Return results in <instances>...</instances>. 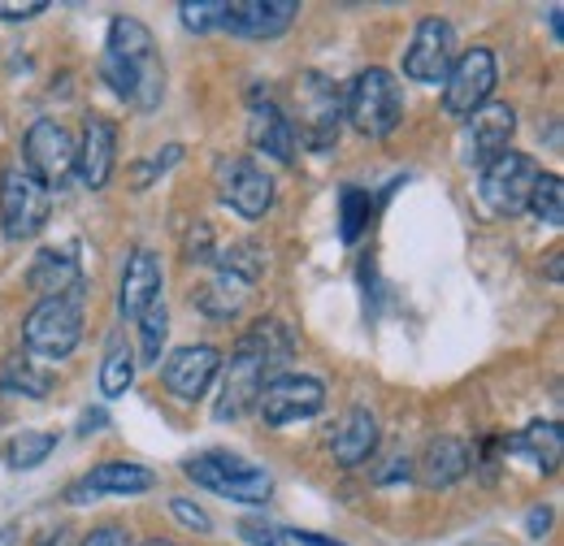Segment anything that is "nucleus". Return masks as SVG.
Returning <instances> with one entry per match:
<instances>
[{
	"instance_id": "obj_1",
	"label": "nucleus",
	"mask_w": 564,
	"mask_h": 546,
	"mask_svg": "<svg viewBox=\"0 0 564 546\" xmlns=\"http://www.w3.org/2000/svg\"><path fill=\"white\" fill-rule=\"evenodd\" d=\"M295 351V335L265 317L257 321L252 330H243L235 351H230V364H221V391H217V404H213V416L217 421H239L248 408H257V395L265 386V373L274 364H286Z\"/></svg>"
},
{
	"instance_id": "obj_2",
	"label": "nucleus",
	"mask_w": 564,
	"mask_h": 546,
	"mask_svg": "<svg viewBox=\"0 0 564 546\" xmlns=\"http://www.w3.org/2000/svg\"><path fill=\"white\" fill-rule=\"evenodd\" d=\"M105 83L135 109H156L165 96V66L156 53L152 31L140 18L118 13L109 22V40H105V57H100Z\"/></svg>"
},
{
	"instance_id": "obj_3",
	"label": "nucleus",
	"mask_w": 564,
	"mask_h": 546,
	"mask_svg": "<svg viewBox=\"0 0 564 546\" xmlns=\"http://www.w3.org/2000/svg\"><path fill=\"white\" fill-rule=\"evenodd\" d=\"M344 113L365 139H387L395 135V127L404 122V91L395 83V74L382 66L360 69L348 87Z\"/></svg>"
},
{
	"instance_id": "obj_4",
	"label": "nucleus",
	"mask_w": 564,
	"mask_h": 546,
	"mask_svg": "<svg viewBox=\"0 0 564 546\" xmlns=\"http://www.w3.org/2000/svg\"><path fill=\"white\" fill-rule=\"evenodd\" d=\"M339 122H344V96H339V87H335L326 74L304 69L300 83H295V122H291L295 148H300V143L313 148V152L335 148Z\"/></svg>"
},
{
	"instance_id": "obj_5",
	"label": "nucleus",
	"mask_w": 564,
	"mask_h": 546,
	"mask_svg": "<svg viewBox=\"0 0 564 546\" xmlns=\"http://www.w3.org/2000/svg\"><path fill=\"white\" fill-rule=\"evenodd\" d=\"M22 342L31 356L66 360L83 342V286H74L70 295H57V299H40L22 321Z\"/></svg>"
},
{
	"instance_id": "obj_6",
	"label": "nucleus",
	"mask_w": 564,
	"mask_h": 546,
	"mask_svg": "<svg viewBox=\"0 0 564 546\" xmlns=\"http://www.w3.org/2000/svg\"><path fill=\"white\" fill-rule=\"evenodd\" d=\"M183 473L205 485L221 499H235V503H265L274 494V478L261 469V465H248L243 456H230V451H200L183 465Z\"/></svg>"
},
{
	"instance_id": "obj_7",
	"label": "nucleus",
	"mask_w": 564,
	"mask_h": 546,
	"mask_svg": "<svg viewBox=\"0 0 564 546\" xmlns=\"http://www.w3.org/2000/svg\"><path fill=\"white\" fill-rule=\"evenodd\" d=\"M48 212H53V192L22 161L0 174V221H4V239H13V243L35 239L48 226Z\"/></svg>"
},
{
	"instance_id": "obj_8",
	"label": "nucleus",
	"mask_w": 564,
	"mask_h": 546,
	"mask_svg": "<svg viewBox=\"0 0 564 546\" xmlns=\"http://www.w3.org/2000/svg\"><path fill=\"white\" fill-rule=\"evenodd\" d=\"M499 83V66H495L491 48H469L456 53V66L443 78V109L452 118H474L482 105H491V91Z\"/></svg>"
},
{
	"instance_id": "obj_9",
	"label": "nucleus",
	"mask_w": 564,
	"mask_h": 546,
	"mask_svg": "<svg viewBox=\"0 0 564 546\" xmlns=\"http://www.w3.org/2000/svg\"><path fill=\"white\" fill-rule=\"evenodd\" d=\"M213 183H217V196L221 205L235 208L239 217L257 221L265 217L274 205V178L252 161V156H221L213 165Z\"/></svg>"
},
{
	"instance_id": "obj_10",
	"label": "nucleus",
	"mask_w": 564,
	"mask_h": 546,
	"mask_svg": "<svg viewBox=\"0 0 564 546\" xmlns=\"http://www.w3.org/2000/svg\"><path fill=\"white\" fill-rule=\"evenodd\" d=\"M539 174L543 170L534 165V156L508 148V152L495 156L491 165H482V200L499 217H517V212L530 208V192H534Z\"/></svg>"
},
{
	"instance_id": "obj_11",
	"label": "nucleus",
	"mask_w": 564,
	"mask_h": 546,
	"mask_svg": "<svg viewBox=\"0 0 564 546\" xmlns=\"http://www.w3.org/2000/svg\"><path fill=\"white\" fill-rule=\"evenodd\" d=\"M22 152H26L22 165H26L48 192H62V187L70 183L74 161H78V143H74V135L62 122L40 118V122L26 131V139H22Z\"/></svg>"
},
{
	"instance_id": "obj_12",
	"label": "nucleus",
	"mask_w": 564,
	"mask_h": 546,
	"mask_svg": "<svg viewBox=\"0 0 564 546\" xmlns=\"http://www.w3.org/2000/svg\"><path fill=\"white\" fill-rule=\"evenodd\" d=\"M326 408V386L308 373H279L265 378L261 395H257V412L265 425H291V421H308Z\"/></svg>"
},
{
	"instance_id": "obj_13",
	"label": "nucleus",
	"mask_w": 564,
	"mask_h": 546,
	"mask_svg": "<svg viewBox=\"0 0 564 546\" xmlns=\"http://www.w3.org/2000/svg\"><path fill=\"white\" fill-rule=\"evenodd\" d=\"M456 66V31L447 18L438 13H425L409 40V53H404V74L413 83H443L447 69Z\"/></svg>"
},
{
	"instance_id": "obj_14",
	"label": "nucleus",
	"mask_w": 564,
	"mask_h": 546,
	"mask_svg": "<svg viewBox=\"0 0 564 546\" xmlns=\"http://www.w3.org/2000/svg\"><path fill=\"white\" fill-rule=\"evenodd\" d=\"M217 369H221V351L209 347V342H192V347L170 351V360L161 369V382H165V391L174 400L196 404V400H205V391L213 386Z\"/></svg>"
},
{
	"instance_id": "obj_15",
	"label": "nucleus",
	"mask_w": 564,
	"mask_h": 546,
	"mask_svg": "<svg viewBox=\"0 0 564 546\" xmlns=\"http://www.w3.org/2000/svg\"><path fill=\"white\" fill-rule=\"evenodd\" d=\"M295 13H300L295 0H239V4H226L221 26L243 40H274L295 22Z\"/></svg>"
},
{
	"instance_id": "obj_16",
	"label": "nucleus",
	"mask_w": 564,
	"mask_h": 546,
	"mask_svg": "<svg viewBox=\"0 0 564 546\" xmlns=\"http://www.w3.org/2000/svg\"><path fill=\"white\" fill-rule=\"evenodd\" d=\"M517 131V109L512 105H482L474 118H469V131H465V161L469 165H491L499 152H508V139Z\"/></svg>"
},
{
	"instance_id": "obj_17",
	"label": "nucleus",
	"mask_w": 564,
	"mask_h": 546,
	"mask_svg": "<svg viewBox=\"0 0 564 546\" xmlns=\"http://www.w3.org/2000/svg\"><path fill=\"white\" fill-rule=\"evenodd\" d=\"M161 286H165V273H161L156 252L135 248V252L127 256V270H122V286H118V313H122L127 321H140L143 308L161 299Z\"/></svg>"
},
{
	"instance_id": "obj_18",
	"label": "nucleus",
	"mask_w": 564,
	"mask_h": 546,
	"mask_svg": "<svg viewBox=\"0 0 564 546\" xmlns=\"http://www.w3.org/2000/svg\"><path fill=\"white\" fill-rule=\"evenodd\" d=\"M113 156H118V127L109 118H87L83 122V143H78V178L100 192L109 178H113Z\"/></svg>"
},
{
	"instance_id": "obj_19",
	"label": "nucleus",
	"mask_w": 564,
	"mask_h": 546,
	"mask_svg": "<svg viewBox=\"0 0 564 546\" xmlns=\"http://www.w3.org/2000/svg\"><path fill=\"white\" fill-rule=\"evenodd\" d=\"M152 485H156L152 469L131 465V460H109V465H96L83 481H74L66 490V499L83 503V499H96V494H143Z\"/></svg>"
},
{
	"instance_id": "obj_20",
	"label": "nucleus",
	"mask_w": 564,
	"mask_h": 546,
	"mask_svg": "<svg viewBox=\"0 0 564 546\" xmlns=\"http://www.w3.org/2000/svg\"><path fill=\"white\" fill-rule=\"evenodd\" d=\"M413 469H417V478L430 490H443V485H456V481L474 469V451H469L465 438H434Z\"/></svg>"
},
{
	"instance_id": "obj_21",
	"label": "nucleus",
	"mask_w": 564,
	"mask_h": 546,
	"mask_svg": "<svg viewBox=\"0 0 564 546\" xmlns=\"http://www.w3.org/2000/svg\"><path fill=\"white\" fill-rule=\"evenodd\" d=\"M373 447H378V416L369 408L344 412V421L330 434V456L344 469H356V465H365L373 456Z\"/></svg>"
},
{
	"instance_id": "obj_22",
	"label": "nucleus",
	"mask_w": 564,
	"mask_h": 546,
	"mask_svg": "<svg viewBox=\"0 0 564 546\" xmlns=\"http://www.w3.org/2000/svg\"><path fill=\"white\" fill-rule=\"evenodd\" d=\"M248 143L257 148V152H265V156H274L282 165H291L295 161V131H291V118L282 113L279 105H252V113H248Z\"/></svg>"
},
{
	"instance_id": "obj_23",
	"label": "nucleus",
	"mask_w": 564,
	"mask_h": 546,
	"mask_svg": "<svg viewBox=\"0 0 564 546\" xmlns=\"http://www.w3.org/2000/svg\"><path fill=\"white\" fill-rule=\"evenodd\" d=\"M26 286L40 291L44 299H57V295H70L74 286H83V273H78V261H74L70 252L48 248V252H40V256L31 261Z\"/></svg>"
},
{
	"instance_id": "obj_24",
	"label": "nucleus",
	"mask_w": 564,
	"mask_h": 546,
	"mask_svg": "<svg viewBox=\"0 0 564 546\" xmlns=\"http://www.w3.org/2000/svg\"><path fill=\"white\" fill-rule=\"evenodd\" d=\"M503 451H517V456H525L534 469L556 473V469H561V456H564L561 425H556V421H534L525 434L508 438V443H503Z\"/></svg>"
},
{
	"instance_id": "obj_25",
	"label": "nucleus",
	"mask_w": 564,
	"mask_h": 546,
	"mask_svg": "<svg viewBox=\"0 0 564 546\" xmlns=\"http://www.w3.org/2000/svg\"><path fill=\"white\" fill-rule=\"evenodd\" d=\"M243 291H248V282H239V277H230V273H217L213 282L192 291V304H196L200 313H209V317H235V313L243 308V299H248Z\"/></svg>"
},
{
	"instance_id": "obj_26",
	"label": "nucleus",
	"mask_w": 564,
	"mask_h": 546,
	"mask_svg": "<svg viewBox=\"0 0 564 546\" xmlns=\"http://www.w3.org/2000/svg\"><path fill=\"white\" fill-rule=\"evenodd\" d=\"M131 382H135V347L127 339H113L105 351V364H100V395L118 400L131 391Z\"/></svg>"
},
{
	"instance_id": "obj_27",
	"label": "nucleus",
	"mask_w": 564,
	"mask_h": 546,
	"mask_svg": "<svg viewBox=\"0 0 564 546\" xmlns=\"http://www.w3.org/2000/svg\"><path fill=\"white\" fill-rule=\"evenodd\" d=\"M53 451H57V434H48V429H26V434H18V438L4 447V460H9L13 473H26V469H40Z\"/></svg>"
},
{
	"instance_id": "obj_28",
	"label": "nucleus",
	"mask_w": 564,
	"mask_h": 546,
	"mask_svg": "<svg viewBox=\"0 0 564 546\" xmlns=\"http://www.w3.org/2000/svg\"><path fill=\"white\" fill-rule=\"evenodd\" d=\"M213 265H217V273H230L239 282H257L265 273V252L257 243H230L213 256Z\"/></svg>"
},
{
	"instance_id": "obj_29",
	"label": "nucleus",
	"mask_w": 564,
	"mask_h": 546,
	"mask_svg": "<svg viewBox=\"0 0 564 546\" xmlns=\"http://www.w3.org/2000/svg\"><path fill=\"white\" fill-rule=\"evenodd\" d=\"M530 212L543 221V226H561L564 221V183L561 174H539L534 192H530Z\"/></svg>"
},
{
	"instance_id": "obj_30",
	"label": "nucleus",
	"mask_w": 564,
	"mask_h": 546,
	"mask_svg": "<svg viewBox=\"0 0 564 546\" xmlns=\"http://www.w3.org/2000/svg\"><path fill=\"white\" fill-rule=\"evenodd\" d=\"M170 335V313H165V299L148 304L140 317V356L143 364H161V342Z\"/></svg>"
},
{
	"instance_id": "obj_31",
	"label": "nucleus",
	"mask_w": 564,
	"mask_h": 546,
	"mask_svg": "<svg viewBox=\"0 0 564 546\" xmlns=\"http://www.w3.org/2000/svg\"><path fill=\"white\" fill-rule=\"evenodd\" d=\"M0 382H4L9 391H22L26 400H44V395L53 391V373H44V369H35V364H26V360H9L4 373H0Z\"/></svg>"
},
{
	"instance_id": "obj_32",
	"label": "nucleus",
	"mask_w": 564,
	"mask_h": 546,
	"mask_svg": "<svg viewBox=\"0 0 564 546\" xmlns=\"http://www.w3.org/2000/svg\"><path fill=\"white\" fill-rule=\"evenodd\" d=\"M369 217H373L369 196H365L360 187H344V192H339V234H344V243H356V239H360V230L369 226Z\"/></svg>"
},
{
	"instance_id": "obj_33",
	"label": "nucleus",
	"mask_w": 564,
	"mask_h": 546,
	"mask_svg": "<svg viewBox=\"0 0 564 546\" xmlns=\"http://www.w3.org/2000/svg\"><path fill=\"white\" fill-rule=\"evenodd\" d=\"M221 13H226V0H183V4H178L183 26L196 31V35H205V31H213V26H221Z\"/></svg>"
},
{
	"instance_id": "obj_34",
	"label": "nucleus",
	"mask_w": 564,
	"mask_h": 546,
	"mask_svg": "<svg viewBox=\"0 0 564 546\" xmlns=\"http://www.w3.org/2000/svg\"><path fill=\"white\" fill-rule=\"evenodd\" d=\"M183 256H187L192 265H213V256H217V248H213V226H209V221H196V226L187 230V243H183Z\"/></svg>"
},
{
	"instance_id": "obj_35",
	"label": "nucleus",
	"mask_w": 564,
	"mask_h": 546,
	"mask_svg": "<svg viewBox=\"0 0 564 546\" xmlns=\"http://www.w3.org/2000/svg\"><path fill=\"white\" fill-rule=\"evenodd\" d=\"M170 512L187 525V529H196V534H209L213 529V521H209V512L205 507H196L192 499H170Z\"/></svg>"
},
{
	"instance_id": "obj_36",
	"label": "nucleus",
	"mask_w": 564,
	"mask_h": 546,
	"mask_svg": "<svg viewBox=\"0 0 564 546\" xmlns=\"http://www.w3.org/2000/svg\"><path fill=\"white\" fill-rule=\"evenodd\" d=\"M178 156H183V148H178V143L161 148V152H156V156H152V161H148L143 170H135V183H140V187H148V183H152L156 174H165L170 165H178Z\"/></svg>"
},
{
	"instance_id": "obj_37",
	"label": "nucleus",
	"mask_w": 564,
	"mask_h": 546,
	"mask_svg": "<svg viewBox=\"0 0 564 546\" xmlns=\"http://www.w3.org/2000/svg\"><path fill=\"white\" fill-rule=\"evenodd\" d=\"M239 534H243L252 546H282L286 543V538H282V529L265 525V521H243V525H239Z\"/></svg>"
},
{
	"instance_id": "obj_38",
	"label": "nucleus",
	"mask_w": 564,
	"mask_h": 546,
	"mask_svg": "<svg viewBox=\"0 0 564 546\" xmlns=\"http://www.w3.org/2000/svg\"><path fill=\"white\" fill-rule=\"evenodd\" d=\"M78 546H135V543H131L127 529H118V525H100V529H91Z\"/></svg>"
},
{
	"instance_id": "obj_39",
	"label": "nucleus",
	"mask_w": 564,
	"mask_h": 546,
	"mask_svg": "<svg viewBox=\"0 0 564 546\" xmlns=\"http://www.w3.org/2000/svg\"><path fill=\"white\" fill-rule=\"evenodd\" d=\"M44 9H48L44 0H31V4H0V18H4V22H26V18L44 13Z\"/></svg>"
},
{
	"instance_id": "obj_40",
	"label": "nucleus",
	"mask_w": 564,
	"mask_h": 546,
	"mask_svg": "<svg viewBox=\"0 0 564 546\" xmlns=\"http://www.w3.org/2000/svg\"><path fill=\"white\" fill-rule=\"evenodd\" d=\"M105 425H109V412L105 408H87L83 416H78V434H83V438H91V434L105 429Z\"/></svg>"
},
{
	"instance_id": "obj_41",
	"label": "nucleus",
	"mask_w": 564,
	"mask_h": 546,
	"mask_svg": "<svg viewBox=\"0 0 564 546\" xmlns=\"http://www.w3.org/2000/svg\"><path fill=\"white\" fill-rule=\"evenodd\" d=\"M282 538H286V543H300V546H344V543H335V538L308 534V529H282Z\"/></svg>"
},
{
	"instance_id": "obj_42",
	"label": "nucleus",
	"mask_w": 564,
	"mask_h": 546,
	"mask_svg": "<svg viewBox=\"0 0 564 546\" xmlns=\"http://www.w3.org/2000/svg\"><path fill=\"white\" fill-rule=\"evenodd\" d=\"M547 525H552V512H547V507H534V512L525 516V529H530V538H543V534H547Z\"/></svg>"
},
{
	"instance_id": "obj_43",
	"label": "nucleus",
	"mask_w": 564,
	"mask_h": 546,
	"mask_svg": "<svg viewBox=\"0 0 564 546\" xmlns=\"http://www.w3.org/2000/svg\"><path fill=\"white\" fill-rule=\"evenodd\" d=\"M547 18H552V35L561 40V4H552V9H547Z\"/></svg>"
},
{
	"instance_id": "obj_44",
	"label": "nucleus",
	"mask_w": 564,
	"mask_h": 546,
	"mask_svg": "<svg viewBox=\"0 0 564 546\" xmlns=\"http://www.w3.org/2000/svg\"><path fill=\"white\" fill-rule=\"evenodd\" d=\"M547 273H552V277H561V248L547 256Z\"/></svg>"
},
{
	"instance_id": "obj_45",
	"label": "nucleus",
	"mask_w": 564,
	"mask_h": 546,
	"mask_svg": "<svg viewBox=\"0 0 564 546\" xmlns=\"http://www.w3.org/2000/svg\"><path fill=\"white\" fill-rule=\"evenodd\" d=\"M143 546H178V543H161V538H156V543H143Z\"/></svg>"
}]
</instances>
